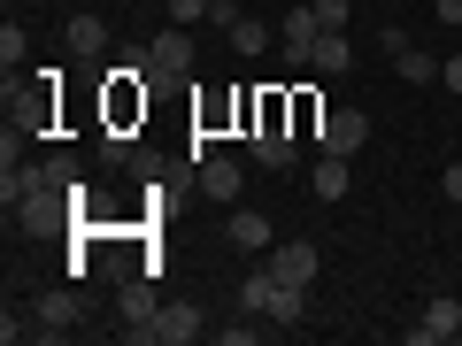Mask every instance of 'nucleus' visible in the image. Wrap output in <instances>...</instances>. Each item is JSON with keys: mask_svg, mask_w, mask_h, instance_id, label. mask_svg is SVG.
Returning a JSON list of instances; mask_svg holds the SVG:
<instances>
[{"mask_svg": "<svg viewBox=\"0 0 462 346\" xmlns=\"http://www.w3.org/2000/svg\"><path fill=\"white\" fill-rule=\"evenodd\" d=\"M193 62L200 54H193V32H185V23H170V32L147 39V69L154 77H193Z\"/></svg>", "mask_w": 462, "mask_h": 346, "instance_id": "3", "label": "nucleus"}, {"mask_svg": "<svg viewBox=\"0 0 462 346\" xmlns=\"http://www.w3.org/2000/svg\"><path fill=\"white\" fill-rule=\"evenodd\" d=\"M439 193H447V200H455V208H462V162H447V178H439Z\"/></svg>", "mask_w": 462, "mask_h": 346, "instance_id": "25", "label": "nucleus"}, {"mask_svg": "<svg viewBox=\"0 0 462 346\" xmlns=\"http://www.w3.org/2000/svg\"><path fill=\"white\" fill-rule=\"evenodd\" d=\"M270 269H278L285 285H316V247L309 239H278V247H270Z\"/></svg>", "mask_w": 462, "mask_h": 346, "instance_id": "8", "label": "nucleus"}, {"mask_svg": "<svg viewBox=\"0 0 462 346\" xmlns=\"http://www.w3.org/2000/svg\"><path fill=\"white\" fill-rule=\"evenodd\" d=\"M39 169H47V178L62 185V193H85V185H78V162H69V154H47V162H39Z\"/></svg>", "mask_w": 462, "mask_h": 346, "instance_id": "18", "label": "nucleus"}, {"mask_svg": "<svg viewBox=\"0 0 462 346\" xmlns=\"http://www.w3.org/2000/svg\"><path fill=\"white\" fill-rule=\"evenodd\" d=\"M224 239H231L239 254H270V247H278V239H270V215H254V208H231Z\"/></svg>", "mask_w": 462, "mask_h": 346, "instance_id": "9", "label": "nucleus"}, {"mask_svg": "<svg viewBox=\"0 0 462 346\" xmlns=\"http://www.w3.org/2000/svg\"><path fill=\"white\" fill-rule=\"evenodd\" d=\"M309 69H316V77H346V69H355V47H346V32H324V39H316Z\"/></svg>", "mask_w": 462, "mask_h": 346, "instance_id": "13", "label": "nucleus"}, {"mask_svg": "<svg viewBox=\"0 0 462 346\" xmlns=\"http://www.w3.org/2000/svg\"><path fill=\"white\" fill-rule=\"evenodd\" d=\"M316 16H324V32H346V16H355V0H316Z\"/></svg>", "mask_w": 462, "mask_h": 346, "instance_id": "19", "label": "nucleus"}, {"mask_svg": "<svg viewBox=\"0 0 462 346\" xmlns=\"http://www.w3.org/2000/svg\"><path fill=\"white\" fill-rule=\"evenodd\" d=\"M100 162H132V132H108V139H100Z\"/></svg>", "mask_w": 462, "mask_h": 346, "instance_id": "20", "label": "nucleus"}, {"mask_svg": "<svg viewBox=\"0 0 462 346\" xmlns=\"http://www.w3.org/2000/svg\"><path fill=\"white\" fill-rule=\"evenodd\" d=\"M309 185H316V200H346V154H324Z\"/></svg>", "mask_w": 462, "mask_h": 346, "instance_id": "17", "label": "nucleus"}, {"mask_svg": "<svg viewBox=\"0 0 462 346\" xmlns=\"http://www.w3.org/2000/svg\"><path fill=\"white\" fill-rule=\"evenodd\" d=\"M247 154H254L263 169H293V132H285V123H254Z\"/></svg>", "mask_w": 462, "mask_h": 346, "instance_id": "10", "label": "nucleus"}, {"mask_svg": "<svg viewBox=\"0 0 462 346\" xmlns=\"http://www.w3.org/2000/svg\"><path fill=\"white\" fill-rule=\"evenodd\" d=\"M62 39H69V54H78V62H93V54L108 47V23H100L93 8H78V16L62 23Z\"/></svg>", "mask_w": 462, "mask_h": 346, "instance_id": "12", "label": "nucleus"}, {"mask_svg": "<svg viewBox=\"0 0 462 346\" xmlns=\"http://www.w3.org/2000/svg\"><path fill=\"white\" fill-rule=\"evenodd\" d=\"M32 323H39V339H62V331L78 323V293H47V300H39V315H32Z\"/></svg>", "mask_w": 462, "mask_h": 346, "instance_id": "14", "label": "nucleus"}, {"mask_svg": "<svg viewBox=\"0 0 462 346\" xmlns=\"http://www.w3.org/2000/svg\"><path fill=\"white\" fill-rule=\"evenodd\" d=\"M447 339H462V300L455 293L424 300V315L409 323V346H447Z\"/></svg>", "mask_w": 462, "mask_h": 346, "instance_id": "4", "label": "nucleus"}, {"mask_svg": "<svg viewBox=\"0 0 462 346\" xmlns=\"http://www.w3.org/2000/svg\"><path fill=\"white\" fill-rule=\"evenodd\" d=\"M224 39H231L239 54H270V47H278V23H263V16H239Z\"/></svg>", "mask_w": 462, "mask_h": 346, "instance_id": "15", "label": "nucleus"}, {"mask_svg": "<svg viewBox=\"0 0 462 346\" xmlns=\"http://www.w3.org/2000/svg\"><path fill=\"white\" fill-rule=\"evenodd\" d=\"M316 39H324V16H316V0H309V8H293V16L278 23V54H285V62H309Z\"/></svg>", "mask_w": 462, "mask_h": 346, "instance_id": "6", "label": "nucleus"}, {"mask_svg": "<svg viewBox=\"0 0 462 346\" xmlns=\"http://www.w3.org/2000/svg\"><path fill=\"white\" fill-rule=\"evenodd\" d=\"M154 339H162V346H193V339H208V323H200V308H185V300H162Z\"/></svg>", "mask_w": 462, "mask_h": 346, "instance_id": "7", "label": "nucleus"}, {"mask_svg": "<svg viewBox=\"0 0 462 346\" xmlns=\"http://www.w3.org/2000/svg\"><path fill=\"white\" fill-rule=\"evenodd\" d=\"M116 308H124V339H139V346L154 339V315H162V300H154V285H147V278L124 285V293H116Z\"/></svg>", "mask_w": 462, "mask_h": 346, "instance_id": "5", "label": "nucleus"}, {"mask_svg": "<svg viewBox=\"0 0 462 346\" xmlns=\"http://www.w3.org/2000/svg\"><path fill=\"white\" fill-rule=\"evenodd\" d=\"M439 23H447V32H462V0H439Z\"/></svg>", "mask_w": 462, "mask_h": 346, "instance_id": "26", "label": "nucleus"}, {"mask_svg": "<svg viewBox=\"0 0 462 346\" xmlns=\"http://www.w3.org/2000/svg\"><path fill=\"white\" fill-rule=\"evenodd\" d=\"M439 77H447V93L462 100V54H447V62H439Z\"/></svg>", "mask_w": 462, "mask_h": 346, "instance_id": "24", "label": "nucleus"}, {"mask_svg": "<svg viewBox=\"0 0 462 346\" xmlns=\"http://www.w3.org/2000/svg\"><path fill=\"white\" fill-rule=\"evenodd\" d=\"M393 77H401V85H439V54L401 47V54H393Z\"/></svg>", "mask_w": 462, "mask_h": 346, "instance_id": "16", "label": "nucleus"}, {"mask_svg": "<svg viewBox=\"0 0 462 346\" xmlns=\"http://www.w3.org/2000/svg\"><path fill=\"white\" fill-rule=\"evenodd\" d=\"M208 8H216V0H170V23H200Z\"/></svg>", "mask_w": 462, "mask_h": 346, "instance_id": "21", "label": "nucleus"}, {"mask_svg": "<svg viewBox=\"0 0 462 346\" xmlns=\"http://www.w3.org/2000/svg\"><path fill=\"white\" fill-rule=\"evenodd\" d=\"M0 62H8V69L23 62V23H8V32H0Z\"/></svg>", "mask_w": 462, "mask_h": 346, "instance_id": "22", "label": "nucleus"}, {"mask_svg": "<svg viewBox=\"0 0 462 346\" xmlns=\"http://www.w3.org/2000/svg\"><path fill=\"white\" fill-rule=\"evenodd\" d=\"M316 147H324V154H346V162H355V154L370 147V115H363V108H331L324 123H316Z\"/></svg>", "mask_w": 462, "mask_h": 346, "instance_id": "2", "label": "nucleus"}, {"mask_svg": "<svg viewBox=\"0 0 462 346\" xmlns=\"http://www.w3.org/2000/svg\"><path fill=\"white\" fill-rule=\"evenodd\" d=\"M239 308L247 315H270V323H300V315H309V285H285L278 269H254L247 285H239Z\"/></svg>", "mask_w": 462, "mask_h": 346, "instance_id": "1", "label": "nucleus"}, {"mask_svg": "<svg viewBox=\"0 0 462 346\" xmlns=\"http://www.w3.org/2000/svg\"><path fill=\"white\" fill-rule=\"evenodd\" d=\"M216 346H254V323H216Z\"/></svg>", "mask_w": 462, "mask_h": 346, "instance_id": "23", "label": "nucleus"}, {"mask_svg": "<svg viewBox=\"0 0 462 346\" xmlns=\"http://www.w3.org/2000/svg\"><path fill=\"white\" fill-rule=\"evenodd\" d=\"M200 169V193L208 200H239V185H247V169L231 162V154H208V162H193Z\"/></svg>", "mask_w": 462, "mask_h": 346, "instance_id": "11", "label": "nucleus"}]
</instances>
